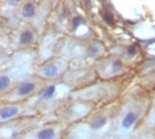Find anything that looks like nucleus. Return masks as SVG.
<instances>
[{
    "instance_id": "f257e3e1",
    "label": "nucleus",
    "mask_w": 155,
    "mask_h": 139,
    "mask_svg": "<svg viewBox=\"0 0 155 139\" xmlns=\"http://www.w3.org/2000/svg\"><path fill=\"white\" fill-rule=\"evenodd\" d=\"M41 73H43L44 77H54V76H57V73H58V66L56 65L54 62H51L43 68Z\"/></svg>"
},
{
    "instance_id": "2eb2a0df",
    "label": "nucleus",
    "mask_w": 155,
    "mask_h": 139,
    "mask_svg": "<svg viewBox=\"0 0 155 139\" xmlns=\"http://www.w3.org/2000/svg\"><path fill=\"white\" fill-rule=\"evenodd\" d=\"M121 68H122V62L121 61H114L113 62V65H111V69H113V72L114 73H117L118 70H121Z\"/></svg>"
},
{
    "instance_id": "9b49d317",
    "label": "nucleus",
    "mask_w": 155,
    "mask_h": 139,
    "mask_svg": "<svg viewBox=\"0 0 155 139\" xmlns=\"http://www.w3.org/2000/svg\"><path fill=\"white\" fill-rule=\"evenodd\" d=\"M127 56L129 57H134L137 55V53H138V46H137L135 44H131V45H129L127 46Z\"/></svg>"
},
{
    "instance_id": "423d86ee",
    "label": "nucleus",
    "mask_w": 155,
    "mask_h": 139,
    "mask_svg": "<svg viewBox=\"0 0 155 139\" xmlns=\"http://www.w3.org/2000/svg\"><path fill=\"white\" fill-rule=\"evenodd\" d=\"M33 33H32V31H23L21 33H20V42H21L23 45H28V44H31V42L33 41Z\"/></svg>"
},
{
    "instance_id": "ddd939ff",
    "label": "nucleus",
    "mask_w": 155,
    "mask_h": 139,
    "mask_svg": "<svg viewBox=\"0 0 155 139\" xmlns=\"http://www.w3.org/2000/svg\"><path fill=\"white\" fill-rule=\"evenodd\" d=\"M8 85H9V78L7 76H2V78H0V89L4 90Z\"/></svg>"
},
{
    "instance_id": "0eeeda50",
    "label": "nucleus",
    "mask_w": 155,
    "mask_h": 139,
    "mask_svg": "<svg viewBox=\"0 0 155 139\" xmlns=\"http://www.w3.org/2000/svg\"><path fill=\"white\" fill-rule=\"evenodd\" d=\"M56 94V86L54 85H51V86L45 88L40 94V99H51L53 95Z\"/></svg>"
},
{
    "instance_id": "6e6552de",
    "label": "nucleus",
    "mask_w": 155,
    "mask_h": 139,
    "mask_svg": "<svg viewBox=\"0 0 155 139\" xmlns=\"http://www.w3.org/2000/svg\"><path fill=\"white\" fill-rule=\"evenodd\" d=\"M23 16L27 17V19H29V17H33L35 13H36V9H35V5L32 3H27L23 7V11H21Z\"/></svg>"
},
{
    "instance_id": "20e7f679",
    "label": "nucleus",
    "mask_w": 155,
    "mask_h": 139,
    "mask_svg": "<svg viewBox=\"0 0 155 139\" xmlns=\"http://www.w3.org/2000/svg\"><path fill=\"white\" fill-rule=\"evenodd\" d=\"M137 118H138V115H137L135 113H127L125 115V118H123V121H122V126L125 127V129H129V127H131L134 124Z\"/></svg>"
},
{
    "instance_id": "f03ea898",
    "label": "nucleus",
    "mask_w": 155,
    "mask_h": 139,
    "mask_svg": "<svg viewBox=\"0 0 155 139\" xmlns=\"http://www.w3.org/2000/svg\"><path fill=\"white\" fill-rule=\"evenodd\" d=\"M17 114V108L15 106H5V108L2 109V113H0V115H2V119H9L12 118V117H15Z\"/></svg>"
},
{
    "instance_id": "f8f14e48",
    "label": "nucleus",
    "mask_w": 155,
    "mask_h": 139,
    "mask_svg": "<svg viewBox=\"0 0 155 139\" xmlns=\"http://www.w3.org/2000/svg\"><path fill=\"white\" fill-rule=\"evenodd\" d=\"M81 24H84V19L82 17H78V16H76L74 19L72 20V25H73V29H77Z\"/></svg>"
},
{
    "instance_id": "39448f33",
    "label": "nucleus",
    "mask_w": 155,
    "mask_h": 139,
    "mask_svg": "<svg viewBox=\"0 0 155 139\" xmlns=\"http://www.w3.org/2000/svg\"><path fill=\"white\" fill-rule=\"evenodd\" d=\"M106 122H107V119L105 118V117L98 115L90 122V127L93 130H98V129H101V127H104L105 124H106Z\"/></svg>"
},
{
    "instance_id": "1a4fd4ad",
    "label": "nucleus",
    "mask_w": 155,
    "mask_h": 139,
    "mask_svg": "<svg viewBox=\"0 0 155 139\" xmlns=\"http://www.w3.org/2000/svg\"><path fill=\"white\" fill-rule=\"evenodd\" d=\"M38 139H53L54 138V130L53 129H44L37 134Z\"/></svg>"
},
{
    "instance_id": "7ed1b4c3",
    "label": "nucleus",
    "mask_w": 155,
    "mask_h": 139,
    "mask_svg": "<svg viewBox=\"0 0 155 139\" xmlns=\"http://www.w3.org/2000/svg\"><path fill=\"white\" fill-rule=\"evenodd\" d=\"M35 90V84L33 82H23L17 88V93L19 95H27Z\"/></svg>"
},
{
    "instance_id": "4468645a",
    "label": "nucleus",
    "mask_w": 155,
    "mask_h": 139,
    "mask_svg": "<svg viewBox=\"0 0 155 139\" xmlns=\"http://www.w3.org/2000/svg\"><path fill=\"white\" fill-rule=\"evenodd\" d=\"M102 17H104V20L106 21L107 24H113V16H111V13H109V12H102Z\"/></svg>"
},
{
    "instance_id": "9d476101",
    "label": "nucleus",
    "mask_w": 155,
    "mask_h": 139,
    "mask_svg": "<svg viewBox=\"0 0 155 139\" xmlns=\"http://www.w3.org/2000/svg\"><path fill=\"white\" fill-rule=\"evenodd\" d=\"M98 52H100V46H98V44H91L89 48H87V56L96 57L98 55Z\"/></svg>"
}]
</instances>
